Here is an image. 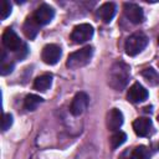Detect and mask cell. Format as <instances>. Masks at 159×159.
<instances>
[{
    "label": "cell",
    "mask_w": 159,
    "mask_h": 159,
    "mask_svg": "<svg viewBox=\"0 0 159 159\" xmlns=\"http://www.w3.org/2000/svg\"><path fill=\"white\" fill-rule=\"evenodd\" d=\"M129 80V66L122 61L116 62L108 73V83L116 91H122Z\"/></svg>",
    "instance_id": "cell-1"
},
{
    "label": "cell",
    "mask_w": 159,
    "mask_h": 159,
    "mask_svg": "<svg viewBox=\"0 0 159 159\" xmlns=\"http://www.w3.org/2000/svg\"><path fill=\"white\" fill-rule=\"evenodd\" d=\"M92 55H93V48L91 46H86L78 51H75L72 52L68 57H67V61H66V66L72 68V70H77V68H81L83 66H86L91 58H92Z\"/></svg>",
    "instance_id": "cell-2"
},
{
    "label": "cell",
    "mask_w": 159,
    "mask_h": 159,
    "mask_svg": "<svg viewBox=\"0 0 159 159\" xmlns=\"http://www.w3.org/2000/svg\"><path fill=\"white\" fill-rule=\"evenodd\" d=\"M148 37L143 34V32H135L133 35H130L127 41H125V45H124V50H125V53L129 55V56H135L138 55L139 52H142L147 45H148Z\"/></svg>",
    "instance_id": "cell-3"
},
{
    "label": "cell",
    "mask_w": 159,
    "mask_h": 159,
    "mask_svg": "<svg viewBox=\"0 0 159 159\" xmlns=\"http://www.w3.org/2000/svg\"><path fill=\"white\" fill-rule=\"evenodd\" d=\"M93 36V27L89 24H80L71 32V40L75 43H83Z\"/></svg>",
    "instance_id": "cell-4"
},
{
    "label": "cell",
    "mask_w": 159,
    "mask_h": 159,
    "mask_svg": "<svg viewBox=\"0 0 159 159\" xmlns=\"http://www.w3.org/2000/svg\"><path fill=\"white\" fill-rule=\"evenodd\" d=\"M53 16H55V10H53L50 5H47V4L40 5V6L35 10V12H34V15H32L34 20H35L40 26H43V25H47L48 22H51L52 19H53Z\"/></svg>",
    "instance_id": "cell-5"
},
{
    "label": "cell",
    "mask_w": 159,
    "mask_h": 159,
    "mask_svg": "<svg viewBox=\"0 0 159 159\" xmlns=\"http://www.w3.org/2000/svg\"><path fill=\"white\" fill-rule=\"evenodd\" d=\"M2 43H4V46H5L7 50L15 51V52H17V51L24 46V43L21 42L20 37H19V36L16 35V32H15L12 29H10V27H7V29L4 31V34H2Z\"/></svg>",
    "instance_id": "cell-6"
},
{
    "label": "cell",
    "mask_w": 159,
    "mask_h": 159,
    "mask_svg": "<svg viewBox=\"0 0 159 159\" xmlns=\"http://www.w3.org/2000/svg\"><path fill=\"white\" fill-rule=\"evenodd\" d=\"M123 11H124L125 17L133 24H140L144 20V12H143L142 7L137 4L125 2L123 6Z\"/></svg>",
    "instance_id": "cell-7"
},
{
    "label": "cell",
    "mask_w": 159,
    "mask_h": 159,
    "mask_svg": "<svg viewBox=\"0 0 159 159\" xmlns=\"http://www.w3.org/2000/svg\"><path fill=\"white\" fill-rule=\"evenodd\" d=\"M41 57L45 63L47 65H55L58 62L61 57V47L55 43H48L42 48Z\"/></svg>",
    "instance_id": "cell-8"
},
{
    "label": "cell",
    "mask_w": 159,
    "mask_h": 159,
    "mask_svg": "<svg viewBox=\"0 0 159 159\" xmlns=\"http://www.w3.org/2000/svg\"><path fill=\"white\" fill-rule=\"evenodd\" d=\"M87 106H88V96H87V93H84V92H78V93L73 97V99H72V102H71L70 112H71L73 116H81V114L86 111Z\"/></svg>",
    "instance_id": "cell-9"
},
{
    "label": "cell",
    "mask_w": 159,
    "mask_h": 159,
    "mask_svg": "<svg viewBox=\"0 0 159 159\" xmlns=\"http://www.w3.org/2000/svg\"><path fill=\"white\" fill-rule=\"evenodd\" d=\"M148 91L140 84V83H134L129 87L128 89V93H127V98L129 102L132 103H139V102H143L148 98Z\"/></svg>",
    "instance_id": "cell-10"
},
{
    "label": "cell",
    "mask_w": 159,
    "mask_h": 159,
    "mask_svg": "<svg viewBox=\"0 0 159 159\" xmlns=\"http://www.w3.org/2000/svg\"><path fill=\"white\" fill-rule=\"evenodd\" d=\"M119 159H150V153L147 147L139 145L132 150H125Z\"/></svg>",
    "instance_id": "cell-11"
},
{
    "label": "cell",
    "mask_w": 159,
    "mask_h": 159,
    "mask_svg": "<svg viewBox=\"0 0 159 159\" xmlns=\"http://www.w3.org/2000/svg\"><path fill=\"white\" fill-rule=\"evenodd\" d=\"M116 15V5L113 2H104L97 10V16L106 24L111 22Z\"/></svg>",
    "instance_id": "cell-12"
},
{
    "label": "cell",
    "mask_w": 159,
    "mask_h": 159,
    "mask_svg": "<svg viewBox=\"0 0 159 159\" xmlns=\"http://www.w3.org/2000/svg\"><path fill=\"white\" fill-rule=\"evenodd\" d=\"M133 129H134L137 135L145 137L149 134V132L152 129V120L149 118H145V117L138 118L133 122Z\"/></svg>",
    "instance_id": "cell-13"
},
{
    "label": "cell",
    "mask_w": 159,
    "mask_h": 159,
    "mask_svg": "<svg viewBox=\"0 0 159 159\" xmlns=\"http://www.w3.org/2000/svg\"><path fill=\"white\" fill-rule=\"evenodd\" d=\"M123 124V113L117 109V108H113L109 114H108V118H107V125L109 128V130H113V132H117L120 125Z\"/></svg>",
    "instance_id": "cell-14"
},
{
    "label": "cell",
    "mask_w": 159,
    "mask_h": 159,
    "mask_svg": "<svg viewBox=\"0 0 159 159\" xmlns=\"http://www.w3.org/2000/svg\"><path fill=\"white\" fill-rule=\"evenodd\" d=\"M39 29H40V25L34 20V17H27L24 26H22V30H24V34L26 35V37H29L30 40L35 39L37 32H39Z\"/></svg>",
    "instance_id": "cell-15"
},
{
    "label": "cell",
    "mask_w": 159,
    "mask_h": 159,
    "mask_svg": "<svg viewBox=\"0 0 159 159\" xmlns=\"http://www.w3.org/2000/svg\"><path fill=\"white\" fill-rule=\"evenodd\" d=\"M51 83H52V76L51 75H42V76H39L35 80L34 88L37 89V91L45 92L51 87Z\"/></svg>",
    "instance_id": "cell-16"
},
{
    "label": "cell",
    "mask_w": 159,
    "mask_h": 159,
    "mask_svg": "<svg viewBox=\"0 0 159 159\" xmlns=\"http://www.w3.org/2000/svg\"><path fill=\"white\" fill-rule=\"evenodd\" d=\"M42 98L37 94H29L25 97V101H24V107L27 109V111H34L37 108V106L40 103H42Z\"/></svg>",
    "instance_id": "cell-17"
},
{
    "label": "cell",
    "mask_w": 159,
    "mask_h": 159,
    "mask_svg": "<svg viewBox=\"0 0 159 159\" xmlns=\"http://www.w3.org/2000/svg\"><path fill=\"white\" fill-rule=\"evenodd\" d=\"M142 76L147 80V82L149 83V84H152V86H157L158 83H159V75H158V72L154 70V68H152V67H149V68H145L143 72H142Z\"/></svg>",
    "instance_id": "cell-18"
},
{
    "label": "cell",
    "mask_w": 159,
    "mask_h": 159,
    "mask_svg": "<svg viewBox=\"0 0 159 159\" xmlns=\"http://www.w3.org/2000/svg\"><path fill=\"white\" fill-rule=\"evenodd\" d=\"M125 139H127V135H125V133H123V132H120V130H117V132H114V134L111 137V147L113 148V149H116V148H118L119 145H122L124 142H125Z\"/></svg>",
    "instance_id": "cell-19"
},
{
    "label": "cell",
    "mask_w": 159,
    "mask_h": 159,
    "mask_svg": "<svg viewBox=\"0 0 159 159\" xmlns=\"http://www.w3.org/2000/svg\"><path fill=\"white\" fill-rule=\"evenodd\" d=\"M11 14V4L7 0H4L1 2V19L5 20Z\"/></svg>",
    "instance_id": "cell-20"
},
{
    "label": "cell",
    "mask_w": 159,
    "mask_h": 159,
    "mask_svg": "<svg viewBox=\"0 0 159 159\" xmlns=\"http://www.w3.org/2000/svg\"><path fill=\"white\" fill-rule=\"evenodd\" d=\"M12 124V116L10 113H5L4 117H2V123H1V128L2 130H7Z\"/></svg>",
    "instance_id": "cell-21"
},
{
    "label": "cell",
    "mask_w": 159,
    "mask_h": 159,
    "mask_svg": "<svg viewBox=\"0 0 159 159\" xmlns=\"http://www.w3.org/2000/svg\"><path fill=\"white\" fill-rule=\"evenodd\" d=\"M12 68H14V63H6L5 61H1V75H7V73H10L11 71H12Z\"/></svg>",
    "instance_id": "cell-22"
},
{
    "label": "cell",
    "mask_w": 159,
    "mask_h": 159,
    "mask_svg": "<svg viewBox=\"0 0 159 159\" xmlns=\"http://www.w3.org/2000/svg\"><path fill=\"white\" fill-rule=\"evenodd\" d=\"M158 43H159V36H158Z\"/></svg>",
    "instance_id": "cell-23"
},
{
    "label": "cell",
    "mask_w": 159,
    "mask_h": 159,
    "mask_svg": "<svg viewBox=\"0 0 159 159\" xmlns=\"http://www.w3.org/2000/svg\"><path fill=\"white\" fill-rule=\"evenodd\" d=\"M158 119H159V117H158Z\"/></svg>",
    "instance_id": "cell-24"
}]
</instances>
